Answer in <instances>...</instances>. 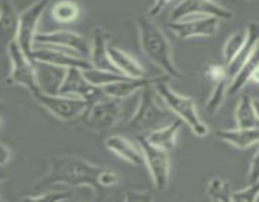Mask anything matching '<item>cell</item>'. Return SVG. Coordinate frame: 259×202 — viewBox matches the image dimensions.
<instances>
[{"mask_svg": "<svg viewBox=\"0 0 259 202\" xmlns=\"http://www.w3.org/2000/svg\"><path fill=\"white\" fill-rule=\"evenodd\" d=\"M104 168L76 156H55L50 159V169L34 184L35 191H45L56 184L90 187L96 194L103 191L99 177Z\"/></svg>", "mask_w": 259, "mask_h": 202, "instance_id": "6da1fadb", "label": "cell"}, {"mask_svg": "<svg viewBox=\"0 0 259 202\" xmlns=\"http://www.w3.org/2000/svg\"><path fill=\"white\" fill-rule=\"evenodd\" d=\"M138 32L141 48L149 61L158 66L166 76L181 78L182 73L176 67L172 58V49L166 34L148 15L138 17Z\"/></svg>", "mask_w": 259, "mask_h": 202, "instance_id": "7a4b0ae2", "label": "cell"}, {"mask_svg": "<svg viewBox=\"0 0 259 202\" xmlns=\"http://www.w3.org/2000/svg\"><path fill=\"white\" fill-rule=\"evenodd\" d=\"M166 81L167 80L159 81L153 85L157 95L162 98V101L166 104L167 108L172 113L176 114L185 124H187L191 128L194 134H196L197 136H206L209 134V128L200 119L195 101L191 97L180 95L176 91L172 90L167 85Z\"/></svg>", "mask_w": 259, "mask_h": 202, "instance_id": "3957f363", "label": "cell"}, {"mask_svg": "<svg viewBox=\"0 0 259 202\" xmlns=\"http://www.w3.org/2000/svg\"><path fill=\"white\" fill-rule=\"evenodd\" d=\"M168 116L169 114L157 104L153 85H149L141 90L138 108L129 120L128 128L134 133H148L162 126Z\"/></svg>", "mask_w": 259, "mask_h": 202, "instance_id": "277c9868", "label": "cell"}, {"mask_svg": "<svg viewBox=\"0 0 259 202\" xmlns=\"http://www.w3.org/2000/svg\"><path fill=\"white\" fill-rule=\"evenodd\" d=\"M137 139L143 152L144 164H147L152 179H153L154 188L157 192L166 191L169 183V177H171V161H169L168 152L152 145L143 134H139Z\"/></svg>", "mask_w": 259, "mask_h": 202, "instance_id": "5b68a950", "label": "cell"}, {"mask_svg": "<svg viewBox=\"0 0 259 202\" xmlns=\"http://www.w3.org/2000/svg\"><path fill=\"white\" fill-rule=\"evenodd\" d=\"M121 114L120 100L116 98H100L88 105L83 111V124L93 131L104 133L115 126Z\"/></svg>", "mask_w": 259, "mask_h": 202, "instance_id": "8992f818", "label": "cell"}, {"mask_svg": "<svg viewBox=\"0 0 259 202\" xmlns=\"http://www.w3.org/2000/svg\"><path fill=\"white\" fill-rule=\"evenodd\" d=\"M48 3L50 0H37L19 14L18 34L15 42L20 50L29 60H32V53L34 49V37L38 33V24Z\"/></svg>", "mask_w": 259, "mask_h": 202, "instance_id": "52a82bcc", "label": "cell"}, {"mask_svg": "<svg viewBox=\"0 0 259 202\" xmlns=\"http://www.w3.org/2000/svg\"><path fill=\"white\" fill-rule=\"evenodd\" d=\"M32 96L48 113L62 121L75 120L76 118L82 115L89 105L81 98L58 95V93H47L43 91H38Z\"/></svg>", "mask_w": 259, "mask_h": 202, "instance_id": "ba28073f", "label": "cell"}, {"mask_svg": "<svg viewBox=\"0 0 259 202\" xmlns=\"http://www.w3.org/2000/svg\"><path fill=\"white\" fill-rule=\"evenodd\" d=\"M7 53L9 55L10 62H12V70L7 78V83L23 86L29 91L30 95H34L35 92L40 91L37 77H35L34 62L20 50L17 42L10 44Z\"/></svg>", "mask_w": 259, "mask_h": 202, "instance_id": "9c48e42d", "label": "cell"}, {"mask_svg": "<svg viewBox=\"0 0 259 202\" xmlns=\"http://www.w3.org/2000/svg\"><path fill=\"white\" fill-rule=\"evenodd\" d=\"M34 45L58 48V49L67 50V52L85 58L90 55L89 40L83 35L67 29L55 30V32L48 33H37L34 37Z\"/></svg>", "mask_w": 259, "mask_h": 202, "instance_id": "30bf717a", "label": "cell"}, {"mask_svg": "<svg viewBox=\"0 0 259 202\" xmlns=\"http://www.w3.org/2000/svg\"><path fill=\"white\" fill-rule=\"evenodd\" d=\"M58 95L70 96V97H77L90 104L106 97L103 92V88L94 86L89 82L83 76L82 70L80 68H67L63 76L60 87L57 90Z\"/></svg>", "mask_w": 259, "mask_h": 202, "instance_id": "8fae6325", "label": "cell"}, {"mask_svg": "<svg viewBox=\"0 0 259 202\" xmlns=\"http://www.w3.org/2000/svg\"><path fill=\"white\" fill-rule=\"evenodd\" d=\"M197 17H215L222 19H230L232 12L227 8L217 4L212 0H182L169 15V22Z\"/></svg>", "mask_w": 259, "mask_h": 202, "instance_id": "7c38bea8", "label": "cell"}, {"mask_svg": "<svg viewBox=\"0 0 259 202\" xmlns=\"http://www.w3.org/2000/svg\"><path fill=\"white\" fill-rule=\"evenodd\" d=\"M220 19L215 17H197L168 22V29L180 39L194 37H212L219 29Z\"/></svg>", "mask_w": 259, "mask_h": 202, "instance_id": "4fadbf2b", "label": "cell"}, {"mask_svg": "<svg viewBox=\"0 0 259 202\" xmlns=\"http://www.w3.org/2000/svg\"><path fill=\"white\" fill-rule=\"evenodd\" d=\"M32 61L48 63V65L57 66L62 68H80V70H88L91 67L89 58L76 56L67 50L58 49L53 47H46V45H34L32 53Z\"/></svg>", "mask_w": 259, "mask_h": 202, "instance_id": "5bb4252c", "label": "cell"}, {"mask_svg": "<svg viewBox=\"0 0 259 202\" xmlns=\"http://www.w3.org/2000/svg\"><path fill=\"white\" fill-rule=\"evenodd\" d=\"M168 76H163V77H156V78H148V77H124L123 80L115 81L109 85H105L103 88V92L106 97L116 98V100H124V98L129 97L133 95L134 92L139 90H143L144 87L149 85H154V83L159 82V81L168 80Z\"/></svg>", "mask_w": 259, "mask_h": 202, "instance_id": "9a60e30c", "label": "cell"}, {"mask_svg": "<svg viewBox=\"0 0 259 202\" xmlns=\"http://www.w3.org/2000/svg\"><path fill=\"white\" fill-rule=\"evenodd\" d=\"M19 14L10 0L0 3V56L8 50L12 43L15 42L18 34Z\"/></svg>", "mask_w": 259, "mask_h": 202, "instance_id": "2e32d148", "label": "cell"}, {"mask_svg": "<svg viewBox=\"0 0 259 202\" xmlns=\"http://www.w3.org/2000/svg\"><path fill=\"white\" fill-rule=\"evenodd\" d=\"M108 43V34H106L105 30L103 28L96 27L93 33V42H91L90 55H89L91 67L98 68V70L110 71V72L121 75L118 68L111 62L110 57H109Z\"/></svg>", "mask_w": 259, "mask_h": 202, "instance_id": "e0dca14e", "label": "cell"}, {"mask_svg": "<svg viewBox=\"0 0 259 202\" xmlns=\"http://www.w3.org/2000/svg\"><path fill=\"white\" fill-rule=\"evenodd\" d=\"M247 30V38H245V42L243 44V47L240 48V50L238 52V55L233 58L232 62L227 66V75L228 80L230 81L235 77L239 70L242 68V66L244 65L245 61L250 57V55L253 53V50L255 49L257 44L259 43V23L255 20H252L247 24L245 27Z\"/></svg>", "mask_w": 259, "mask_h": 202, "instance_id": "ac0fdd59", "label": "cell"}, {"mask_svg": "<svg viewBox=\"0 0 259 202\" xmlns=\"http://www.w3.org/2000/svg\"><path fill=\"white\" fill-rule=\"evenodd\" d=\"M105 146L115 156L120 157L128 163L134 166H143L144 156L141 146H137L123 135H110L105 140Z\"/></svg>", "mask_w": 259, "mask_h": 202, "instance_id": "d6986e66", "label": "cell"}, {"mask_svg": "<svg viewBox=\"0 0 259 202\" xmlns=\"http://www.w3.org/2000/svg\"><path fill=\"white\" fill-rule=\"evenodd\" d=\"M33 62H34L35 77H37L40 91L47 93H57L58 87L65 76L66 68L38 62V61H33Z\"/></svg>", "mask_w": 259, "mask_h": 202, "instance_id": "ffe728a7", "label": "cell"}, {"mask_svg": "<svg viewBox=\"0 0 259 202\" xmlns=\"http://www.w3.org/2000/svg\"><path fill=\"white\" fill-rule=\"evenodd\" d=\"M108 53L111 62L114 63V66L118 68L121 75L126 76V77H144L146 76V71L142 67L141 63L125 50L119 48L118 45L109 42Z\"/></svg>", "mask_w": 259, "mask_h": 202, "instance_id": "44dd1931", "label": "cell"}, {"mask_svg": "<svg viewBox=\"0 0 259 202\" xmlns=\"http://www.w3.org/2000/svg\"><path fill=\"white\" fill-rule=\"evenodd\" d=\"M182 124H184V121L181 119L180 120H174L168 125L159 126V128L149 131V134L144 136L156 148H159L166 152H171L176 146L177 134H179L180 129L182 128Z\"/></svg>", "mask_w": 259, "mask_h": 202, "instance_id": "7402d4cb", "label": "cell"}, {"mask_svg": "<svg viewBox=\"0 0 259 202\" xmlns=\"http://www.w3.org/2000/svg\"><path fill=\"white\" fill-rule=\"evenodd\" d=\"M215 135L220 140L230 144L238 149H247L249 146L259 144V126L257 128H237L234 130H219L215 131Z\"/></svg>", "mask_w": 259, "mask_h": 202, "instance_id": "603a6c76", "label": "cell"}, {"mask_svg": "<svg viewBox=\"0 0 259 202\" xmlns=\"http://www.w3.org/2000/svg\"><path fill=\"white\" fill-rule=\"evenodd\" d=\"M259 67V43L250 55V57L245 61L244 65L239 70V72L235 75V77L230 81L229 86H228L227 95L228 96H234L235 93L239 92L245 85L250 81L254 71Z\"/></svg>", "mask_w": 259, "mask_h": 202, "instance_id": "cb8c5ba5", "label": "cell"}, {"mask_svg": "<svg viewBox=\"0 0 259 202\" xmlns=\"http://www.w3.org/2000/svg\"><path fill=\"white\" fill-rule=\"evenodd\" d=\"M235 120H237L238 128L247 129L259 126V120L255 115L252 97L249 95H243L240 97L237 110H235Z\"/></svg>", "mask_w": 259, "mask_h": 202, "instance_id": "d4e9b609", "label": "cell"}, {"mask_svg": "<svg viewBox=\"0 0 259 202\" xmlns=\"http://www.w3.org/2000/svg\"><path fill=\"white\" fill-rule=\"evenodd\" d=\"M80 14V8L72 0H61L52 7V17L57 22L72 23Z\"/></svg>", "mask_w": 259, "mask_h": 202, "instance_id": "484cf974", "label": "cell"}, {"mask_svg": "<svg viewBox=\"0 0 259 202\" xmlns=\"http://www.w3.org/2000/svg\"><path fill=\"white\" fill-rule=\"evenodd\" d=\"M232 186L225 179L212 178L209 181L206 186V194L207 198L211 201H222V202H229L232 201Z\"/></svg>", "mask_w": 259, "mask_h": 202, "instance_id": "4316f807", "label": "cell"}, {"mask_svg": "<svg viewBox=\"0 0 259 202\" xmlns=\"http://www.w3.org/2000/svg\"><path fill=\"white\" fill-rule=\"evenodd\" d=\"M82 73L91 85L98 86V87H104L105 85H109V83L123 80L124 77H126V76L119 75V73L110 72V71L98 70V68L94 67L88 68V70H82Z\"/></svg>", "mask_w": 259, "mask_h": 202, "instance_id": "83f0119b", "label": "cell"}, {"mask_svg": "<svg viewBox=\"0 0 259 202\" xmlns=\"http://www.w3.org/2000/svg\"><path fill=\"white\" fill-rule=\"evenodd\" d=\"M247 38V30H237L233 33L225 42L224 48H223V58H224V65L228 66L233 61V58L238 55L240 48L243 47Z\"/></svg>", "mask_w": 259, "mask_h": 202, "instance_id": "f1b7e54d", "label": "cell"}, {"mask_svg": "<svg viewBox=\"0 0 259 202\" xmlns=\"http://www.w3.org/2000/svg\"><path fill=\"white\" fill-rule=\"evenodd\" d=\"M214 85V90H212V93L210 95L209 101L206 104V110L207 113L215 114L219 108L222 106L223 101H224V97L227 96V90L228 86H229V81L223 80L219 81V82L212 83Z\"/></svg>", "mask_w": 259, "mask_h": 202, "instance_id": "f546056e", "label": "cell"}, {"mask_svg": "<svg viewBox=\"0 0 259 202\" xmlns=\"http://www.w3.org/2000/svg\"><path fill=\"white\" fill-rule=\"evenodd\" d=\"M73 192L71 191H40L35 196H27L24 199L27 201H46V202H57L66 201V199L72 198Z\"/></svg>", "mask_w": 259, "mask_h": 202, "instance_id": "4dcf8cb0", "label": "cell"}, {"mask_svg": "<svg viewBox=\"0 0 259 202\" xmlns=\"http://www.w3.org/2000/svg\"><path fill=\"white\" fill-rule=\"evenodd\" d=\"M259 196V179L249 183V186L240 191H235L232 193V201L237 202H253L257 201Z\"/></svg>", "mask_w": 259, "mask_h": 202, "instance_id": "1f68e13d", "label": "cell"}, {"mask_svg": "<svg viewBox=\"0 0 259 202\" xmlns=\"http://www.w3.org/2000/svg\"><path fill=\"white\" fill-rule=\"evenodd\" d=\"M205 76L211 83L219 82V81L228 80L227 66L219 65V63H210L205 71ZM229 81V80H228Z\"/></svg>", "mask_w": 259, "mask_h": 202, "instance_id": "d6a6232c", "label": "cell"}, {"mask_svg": "<svg viewBox=\"0 0 259 202\" xmlns=\"http://www.w3.org/2000/svg\"><path fill=\"white\" fill-rule=\"evenodd\" d=\"M119 177L116 176V173L110 169H103L99 177V183L103 188H108V187H113L118 183Z\"/></svg>", "mask_w": 259, "mask_h": 202, "instance_id": "836d02e7", "label": "cell"}, {"mask_svg": "<svg viewBox=\"0 0 259 202\" xmlns=\"http://www.w3.org/2000/svg\"><path fill=\"white\" fill-rule=\"evenodd\" d=\"M121 199H124V201H143V202H147V201H152L153 199V196H152L151 192L148 191H144V192H141V191H126L124 192V194L121 196Z\"/></svg>", "mask_w": 259, "mask_h": 202, "instance_id": "e575fe53", "label": "cell"}, {"mask_svg": "<svg viewBox=\"0 0 259 202\" xmlns=\"http://www.w3.org/2000/svg\"><path fill=\"white\" fill-rule=\"evenodd\" d=\"M259 179V144H258V150L254 154L252 159V163H250L249 173H248V182L253 183V182L258 181Z\"/></svg>", "mask_w": 259, "mask_h": 202, "instance_id": "d590c367", "label": "cell"}, {"mask_svg": "<svg viewBox=\"0 0 259 202\" xmlns=\"http://www.w3.org/2000/svg\"><path fill=\"white\" fill-rule=\"evenodd\" d=\"M169 2H171V0H154L153 5H152V8L149 9L148 17H151V18L157 17V15H158L159 13H161L162 10H163L164 8L168 5Z\"/></svg>", "mask_w": 259, "mask_h": 202, "instance_id": "8d00e7d4", "label": "cell"}, {"mask_svg": "<svg viewBox=\"0 0 259 202\" xmlns=\"http://www.w3.org/2000/svg\"><path fill=\"white\" fill-rule=\"evenodd\" d=\"M10 157H12L10 149L5 144L0 143V167L7 166L10 161Z\"/></svg>", "mask_w": 259, "mask_h": 202, "instance_id": "74e56055", "label": "cell"}, {"mask_svg": "<svg viewBox=\"0 0 259 202\" xmlns=\"http://www.w3.org/2000/svg\"><path fill=\"white\" fill-rule=\"evenodd\" d=\"M252 103H253V108H254V111H255V115H257L259 120V98H252Z\"/></svg>", "mask_w": 259, "mask_h": 202, "instance_id": "f35d334b", "label": "cell"}, {"mask_svg": "<svg viewBox=\"0 0 259 202\" xmlns=\"http://www.w3.org/2000/svg\"><path fill=\"white\" fill-rule=\"evenodd\" d=\"M250 81H254L255 83H259V67L254 71V73H253V76H252V78H250Z\"/></svg>", "mask_w": 259, "mask_h": 202, "instance_id": "ab89813d", "label": "cell"}, {"mask_svg": "<svg viewBox=\"0 0 259 202\" xmlns=\"http://www.w3.org/2000/svg\"><path fill=\"white\" fill-rule=\"evenodd\" d=\"M5 177H7V176H5V174L0 173V184H2V182L4 181V179H5ZM0 202H2V198H0Z\"/></svg>", "mask_w": 259, "mask_h": 202, "instance_id": "60d3db41", "label": "cell"}, {"mask_svg": "<svg viewBox=\"0 0 259 202\" xmlns=\"http://www.w3.org/2000/svg\"><path fill=\"white\" fill-rule=\"evenodd\" d=\"M0 124H2V118H0Z\"/></svg>", "mask_w": 259, "mask_h": 202, "instance_id": "b9f144b4", "label": "cell"}, {"mask_svg": "<svg viewBox=\"0 0 259 202\" xmlns=\"http://www.w3.org/2000/svg\"><path fill=\"white\" fill-rule=\"evenodd\" d=\"M248 2H253V0H248Z\"/></svg>", "mask_w": 259, "mask_h": 202, "instance_id": "7bdbcfd3", "label": "cell"}, {"mask_svg": "<svg viewBox=\"0 0 259 202\" xmlns=\"http://www.w3.org/2000/svg\"><path fill=\"white\" fill-rule=\"evenodd\" d=\"M257 201H259V196H258V198H257Z\"/></svg>", "mask_w": 259, "mask_h": 202, "instance_id": "ee69618b", "label": "cell"}]
</instances>
